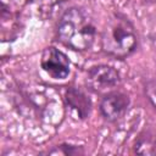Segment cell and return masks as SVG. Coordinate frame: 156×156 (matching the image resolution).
I'll return each mask as SVG.
<instances>
[{"label":"cell","instance_id":"cell-1","mask_svg":"<svg viewBox=\"0 0 156 156\" xmlns=\"http://www.w3.org/2000/svg\"><path fill=\"white\" fill-rule=\"evenodd\" d=\"M138 34L133 22L122 12H113L106 21L101 35V50L115 58L123 60L138 48Z\"/></svg>","mask_w":156,"mask_h":156},{"label":"cell","instance_id":"cell-2","mask_svg":"<svg viewBox=\"0 0 156 156\" xmlns=\"http://www.w3.org/2000/svg\"><path fill=\"white\" fill-rule=\"evenodd\" d=\"M56 35L62 45L74 51H85L94 44L96 29L84 10L69 7L58 20Z\"/></svg>","mask_w":156,"mask_h":156},{"label":"cell","instance_id":"cell-3","mask_svg":"<svg viewBox=\"0 0 156 156\" xmlns=\"http://www.w3.org/2000/svg\"><path fill=\"white\" fill-rule=\"evenodd\" d=\"M121 83L119 72L107 65H96L88 69L85 77V85L94 93H108L115 90Z\"/></svg>","mask_w":156,"mask_h":156},{"label":"cell","instance_id":"cell-4","mask_svg":"<svg viewBox=\"0 0 156 156\" xmlns=\"http://www.w3.org/2000/svg\"><path fill=\"white\" fill-rule=\"evenodd\" d=\"M41 68L55 79H65L71 72V62L65 52L55 46L44 49L40 58Z\"/></svg>","mask_w":156,"mask_h":156},{"label":"cell","instance_id":"cell-5","mask_svg":"<svg viewBox=\"0 0 156 156\" xmlns=\"http://www.w3.org/2000/svg\"><path fill=\"white\" fill-rule=\"evenodd\" d=\"M129 104L130 99L126 93L111 90L102 96L99 108L104 119L108 122H116L126 115Z\"/></svg>","mask_w":156,"mask_h":156},{"label":"cell","instance_id":"cell-6","mask_svg":"<svg viewBox=\"0 0 156 156\" xmlns=\"http://www.w3.org/2000/svg\"><path fill=\"white\" fill-rule=\"evenodd\" d=\"M65 100L68 107L77 115L78 118L85 119L89 117L93 104L84 90L78 87H69L65 93Z\"/></svg>","mask_w":156,"mask_h":156},{"label":"cell","instance_id":"cell-7","mask_svg":"<svg viewBox=\"0 0 156 156\" xmlns=\"http://www.w3.org/2000/svg\"><path fill=\"white\" fill-rule=\"evenodd\" d=\"M154 135L155 133H151L147 130L143 132L134 143V152L140 155H152Z\"/></svg>","mask_w":156,"mask_h":156},{"label":"cell","instance_id":"cell-8","mask_svg":"<svg viewBox=\"0 0 156 156\" xmlns=\"http://www.w3.org/2000/svg\"><path fill=\"white\" fill-rule=\"evenodd\" d=\"M49 155H65V156H79V155H84L85 150L83 146L79 145H73L69 143H62L57 146H55L52 150L48 151Z\"/></svg>","mask_w":156,"mask_h":156},{"label":"cell","instance_id":"cell-9","mask_svg":"<svg viewBox=\"0 0 156 156\" xmlns=\"http://www.w3.org/2000/svg\"><path fill=\"white\" fill-rule=\"evenodd\" d=\"M144 93H145L149 102L151 104V106L156 110V77L146 80V83L144 85Z\"/></svg>","mask_w":156,"mask_h":156},{"label":"cell","instance_id":"cell-10","mask_svg":"<svg viewBox=\"0 0 156 156\" xmlns=\"http://www.w3.org/2000/svg\"><path fill=\"white\" fill-rule=\"evenodd\" d=\"M152 155H156V133L154 135V146H152Z\"/></svg>","mask_w":156,"mask_h":156},{"label":"cell","instance_id":"cell-11","mask_svg":"<svg viewBox=\"0 0 156 156\" xmlns=\"http://www.w3.org/2000/svg\"><path fill=\"white\" fill-rule=\"evenodd\" d=\"M145 2H147V4H155L156 5V0H144Z\"/></svg>","mask_w":156,"mask_h":156}]
</instances>
